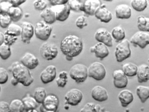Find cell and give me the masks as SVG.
<instances>
[{"label":"cell","mask_w":149,"mask_h":112,"mask_svg":"<svg viewBox=\"0 0 149 112\" xmlns=\"http://www.w3.org/2000/svg\"><path fill=\"white\" fill-rule=\"evenodd\" d=\"M4 40H5L4 34L2 32H0V44L1 45L4 43Z\"/></svg>","instance_id":"cell-48"},{"label":"cell","mask_w":149,"mask_h":112,"mask_svg":"<svg viewBox=\"0 0 149 112\" xmlns=\"http://www.w3.org/2000/svg\"><path fill=\"white\" fill-rule=\"evenodd\" d=\"M83 2L79 0H70L68 1V5L71 10L75 11H81Z\"/></svg>","instance_id":"cell-39"},{"label":"cell","mask_w":149,"mask_h":112,"mask_svg":"<svg viewBox=\"0 0 149 112\" xmlns=\"http://www.w3.org/2000/svg\"><path fill=\"white\" fill-rule=\"evenodd\" d=\"M91 95L94 100L100 102L107 101L109 97L107 90L100 85H96L92 88Z\"/></svg>","instance_id":"cell-17"},{"label":"cell","mask_w":149,"mask_h":112,"mask_svg":"<svg viewBox=\"0 0 149 112\" xmlns=\"http://www.w3.org/2000/svg\"><path fill=\"white\" fill-rule=\"evenodd\" d=\"M138 67L132 63H127L123 65L122 70L128 77H133L137 75Z\"/></svg>","instance_id":"cell-26"},{"label":"cell","mask_w":149,"mask_h":112,"mask_svg":"<svg viewBox=\"0 0 149 112\" xmlns=\"http://www.w3.org/2000/svg\"><path fill=\"white\" fill-rule=\"evenodd\" d=\"M4 37H5V40H4V43L10 46L13 44L18 39L17 37L10 35L5 33H4Z\"/></svg>","instance_id":"cell-44"},{"label":"cell","mask_w":149,"mask_h":112,"mask_svg":"<svg viewBox=\"0 0 149 112\" xmlns=\"http://www.w3.org/2000/svg\"><path fill=\"white\" fill-rule=\"evenodd\" d=\"M137 25L140 31L149 32V18L144 16L138 17Z\"/></svg>","instance_id":"cell-30"},{"label":"cell","mask_w":149,"mask_h":112,"mask_svg":"<svg viewBox=\"0 0 149 112\" xmlns=\"http://www.w3.org/2000/svg\"><path fill=\"white\" fill-rule=\"evenodd\" d=\"M41 56L47 61H52L58 53V47L54 44L46 42L41 46L40 49Z\"/></svg>","instance_id":"cell-7"},{"label":"cell","mask_w":149,"mask_h":112,"mask_svg":"<svg viewBox=\"0 0 149 112\" xmlns=\"http://www.w3.org/2000/svg\"><path fill=\"white\" fill-rule=\"evenodd\" d=\"M0 112H12L10 104L5 101L0 102Z\"/></svg>","instance_id":"cell-45"},{"label":"cell","mask_w":149,"mask_h":112,"mask_svg":"<svg viewBox=\"0 0 149 112\" xmlns=\"http://www.w3.org/2000/svg\"><path fill=\"white\" fill-rule=\"evenodd\" d=\"M94 37L99 42L104 44L108 47H111L113 45L111 34L104 28L98 29L94 35Z\"/></svg>","instance_id":"cell-11"},{"label":"cell","mask_w":149,"mask_h":112,"mask_svg":"<svg viewBox=\"0 0 149 112\" xmlns=\"http://www.w3.org/2000/svg\"><path fill=\"white\" fill-rule=\"evenodd\" d=\"M10 1L13 7H19L21 4L26 1L25 0H11Z\"/></svg>","instance_id":"cell-47"},{"label":"cell","mask_w":149,"mask_h":112,"mask_svg":"<svg viewBox=\"0 0 149 112\" xmlns=\"http://www.w3.org/2000/svg\"><path fill=\"white\" fill-rule=\"evenodd\" d=\"M40 16L47 24H52L56 20L55 13L51 8H47L43 10L41 13Z\"/></svg>","instance_id":"cell-25"},{"label":"cell","mask_w":149,"mask_h":112,"mask_svg":"<svg viewBox=\"0 0 149 112\" xmlns=\"http://www.w3.org/2000/svg\"><path fill=\"white\" fill-rule=\"evenodd\" d=\"M69 75L77 83L83 82L88 76V68L86 66L80 63L74 65L70 69Z\"/></svg>","instance_id":"cell-3"},{"label":"cell","mask_w":149,"mask_h":112,"mask_svg":"<svg viewBox=\"0 0 149 112\" xmlns=\"http://www.w3.org/2000/svg\"><path fill=\"white\" fill-rule=\"evenodd\" d=\"M57 75V69L54 66H48L41 73L40 78L43 83L47 84L52 82Z\"/></svg>","instance_id":"cell-16"},{"label":"cell","mask_w":149,"mask_h":112,"mask_svg":"<svg viewBox=\"0 0 149 112\" xmlns=\"http://www.w3.org/2000/svg\"><path fill=\"white\" fill-rule=\"evenodd\" d=\"M113 83L116 88H123L127 87L128 80L127 75L121 70H115L113 73Z\"/></svg>","instance_id":"cell-14"},{"label":"cell","mask_w":149,"mask_h":112,"mask_svg":"<svg viewBox=\"0 0 149 112\" xmlns=\"http://www.w3.org/2000/svg\"><path fill=\"white\" fill-rule=\"evenodd\" d=\"M55 13L57 20L63 22L67 20L70 13V8L68 4L53 6L51 8Z\"/></svg>","instance_id":"cell-12"},{"label":"cell","mask_w":149,"mask_h":112,"mask_svg":"<svg viewBox=\"0 0 149 112\" xmlns=\"http://www.w3.org/2000/svg\"><path fill=\"white\" fill-rule=\"evenodd\" d=\"M12 112H23L24 106L22 100L16 98L13 99L10 104Z\"/></svg>","instance_id":"cell-32"},{"label":"cell","mask_w":149,"mask_h":112,"mask_svg":"<svg viewBox=\"0 0 149 112\" xmlns=\"http://www.w3.org/2000/svg\"><path fill=\"white\" fill-rule=\"evenodd\" d=\"M61 51L69 61L79 55L83 49L81 39L75 35H69L62 40L60 45Z\"/></svg>","instance_id":"cell-1"},{"label":"cell","mask_w":149,"mask_h":112,"mask_svg":"<svg viewBox=\"0 0 149 112\" xmlns=\"http://www.w3.org/2000/svg\"><path fill=\"white\" fill-rule=\"evenodd\" d=\"M21 26L15 23H12L8 26V30L5 33L10 35L17 37L21 35Z\"/></svg>","instance_id":"cell-35"},{"label":"cell","mask_w":149,"mask_h":112,"mask_svg":"<svg viewBox=\"0 0 149 112\" xmlns=\"http://www.w3.org/2000/svg\"><path fill=\"white\" fill-rule=\"evenodd\" d=\"M11 54L10 46L5 43L3 44L0 46V56L3 60L8 59Z\"/></svg>","instance_id":"cell-37"},{"label":"cell","mask_w":149,"mask_h":112,"mask_svg":"<svg viewBox=\"0 0 149 112\" xmlns=\"http://www.w3.org/2000/svg\"><path fill=\"white\" fill-rule=\"evenodd\" d=\"M88 77L97 81H101L106 76V69L102 63L95 62L92 63L88 68Z\"/></svg>","instance_id":"cell-5"},{"label":"cell","mask_w":149,"mask_h":112,"mask_svg":"<svg viewBox=\"0 0 149 112\" xmlns=\"http://www.w3.org/2000/svg\"><path fill=\"white\" fill-rule=\"evenodd\" d=\"M131 5L135 11L142 12L148 7V1L147 0H132L131 2Z\"/></svg>","instance_id":"cell-33"},{"label":"cell","mask_w":149,"mask_h":112,"mask_svg":"<svg viewBox=\"0 0 149 112\" xmlns=\"http://www.w3.org/2000/svg\"><path fill=\"white\" fill-rule=\"evenodd\" d=\"M148 63H149V56H148Z\"/></svg>","instance_id":"cell-51"},{"label":"cell","mask_w":149,"mask_h":112,"mask_svg":"<svg viewBox=\"0 0 149 112\" xmlns=\"http://www.w3.org/2000/svg\"><path fill=\"white\" fill-rule=\"evenodd\" d=\"M115 12L118 19H128L131 16L132 9L128 4H120L116 7Z\"/></svg>","instance_id":"cell-21"},{"label":"cell","mask_w":149,"mask_h":112,"mask_svg":"<svg viewBox=\"0 0 149 112\" xmlns=\"http://www.w3.org/2000/svg\"><path fill=\"white\" fill-rule=\"evenodd\" d=\"M118 97L122 106L123 107H127L134 100L133 94L128 89H124L121 91Z\"/></svg>","instance_id":"cell-22"},{"label":"cell","mask_w":149,"mask_h":112,"mask_svg":"<svg viewBox=\"0 0 149 112\" xmlns=\"http://www.w3.org/2000/svg\"><path fill=\"white\" fill-rule=\"evenodd\" d=\"M102 4L101 1L100 0H86L83 2L81 11L87 15L93 16Z\"/></svg>","instance_id":"cell-13"},{"label":"cell","mask_w":149,"mask_h":112,"mask_svg":"<svg viewBox=\"0 0 149 112\" xmlns=\"http://www.w3.org/2000/svg\"><path fill=\"white\" fill-rule=\"evenodd\" d=\"M13 5L10 1H3L0 3V14H8L10 8Z\"/></svg>","instance_id":"cell-38"},{"label":"cell","mask_w":149,"mask_h":112,"mask_svg":"<svg viewBox=\"0 0 149 112\" xmlns=\"http://www.w3.org/2000/svg\"><path fill=\"white\" fill-rule=\"evenodd\" d=\"M100 106L94 103L88 102L84 105L80 112H100Z\"/></svg>","instance_id":"cell-34"},{"label":"cell","mask_w":149,"mask_h":112,"mask_svg":"<svg viewBox=\"0 0 149 112\" xmlns=\"http://www.w3.org/2000/svg\"><path fill=\"white\" fill-rule=\"evenodd\" d=\"M21 40L24 43L29 44L34 33L33 25L28 22H24L22 24Z\"/></svg>","instance_id":"cell-15"},{"label":"cell","mask_w":149,"mask_h":112,"mask_svg":"<svg viewBox=\"0 0 149 112\" xmlns=\"http://www.w3.org/2000/svg\"><path fill=\"white\" fill-rule=\"evenodd\" d=\"M136 94L142 103L149 98V86L139 85L136 88Z\"/></svg>","instance_id":"cell-28"},{"label":"cell","mask_w":149,"mask_h":112,"mask_svg":"<svg viewBox=\"0 0 149 112\" xmlns=\"http://www.w3.org/2000/svg\"><path fill=\"white\" fill-rule=\"evenodd\" d=\"M75 24L78 28L81 29H82L84 27L87 26L88 25V23L86 16H79L75 21Z\"/></svg>","instance_id":"cell-41"},{"label":"cell","mask_w":149,"mask_h":112,"mask_svg":"<svg viewBox=\"0 0 149 112\" xmlns=\"http://www.w3.org/2000/svg\"><path fill=\"white\" fill-rule=\"evenodd\" d=\"M130 42L143 49L149 44V32L141 31L137 32L132 35Z\"/></svg>","instance_id":"cell-10"},{"label":"cell","mask_w":149,"mask_h":112,"mask_svg":"<svg viewBox=\"0 0 149 112\" xmlns=\"http://www.w3.org/2000/svg\"><path fill=\"white\" fill-rule=\"evenodd\" d=\"M94 16L102 22L108 23L111 21L113 15L111 12L106 8L105 4H102L96 11Z\"/></svg>","instance_id":"cell-18"},{"label":"cell","mask_w":149,"mask_h":112,"mask_svg":"<svg viewBox=\"0 0 149 112\" xmlns=\"http://www.w3.org/2000/svg\"><path fill=\"white\" fill-rule=\"evenodd\" d=\"M137 76L139 83L148 82L149 80V66L145 64L140 65L138 67Z\"/></svg>","instance_id":"cell-23"},{"label":"cell","mask_w":149,"mask_h":112,"mask_svg":"<svg viewBox=\"0 0 149 112\" xmlns=\"http://www.w3.org/2000/svg\"><path fill=\"white\" fill-rule=\"evenodd\" d=\"M68 81V73L66 71H62L59 73L58 77L56 80V83L58 87L64 88Z\"/></svg>","instance_id":"cell-36"},{"label":"cell","mask_w":149,"mask_h":112,"mask_svg":"<svg viewBox=\"0 0 149 112\" xmlns=\"http://www.w3.org/2000/svg\"><path fill=\"white\" fill-rule=\"evenodd\" d=\"M22 100L24 106V111L23 112H32L33 110L36 109L39 104L34 97L30 94L24 97Z\"/></svg>","instance_id":"cell-24"},{"label":"cell","mask_w":149,"mask_h":112,"mask_svg":"<svg viewBox=\"0 0 149 112\" xmlns=\"http://www.w3.org/2000/svg\"><path fill=\"white\" fill-rule=\"evenodd\" d=\"M59 104L58 97L54 94L47 95L40 106L42 112H56Z\"/></svg>","instance_id":"cell-8"},{"label":"cell","mask_w":149,"mask_h":112,"mask_svg":"<svg viewBox=\"0 0 149 112\" xmlns=\"http://www.w3.org/2000/svg\"><path fill=\"white\" fill-rule=\"evenodd\" d=\"M35 100L39 104H42L43 101L47 96L46 90L43 87H37L35 89L33 94Z\"/></svg>","instance_id":"cell-31"},{"label":"cell","mask_w":149,"mask_h":112,"mask_svg":"<svg viewBox=\"0 0 149 112\" xmlns=\"http://www.w3.org/2000/svg\"><path fill=\"white\" fill-rule=\"evenodd\" d=\"M12 20L8 14H0V25L3 28H6L10 24Z\"/></svg>","instance_id":"cell-40"},{"label":"cell","mask_w":149,"mask_h":112,"mask_svg":"<svg viewBox=\"0 0 149 112\" xmlns=\"http://www.w3.org/2000/svg\"><path fill=\"white\" fill-rule=\"evenodd\" d=\"M109 112V111H106V112Z\"/></svg>","instance_id":"cell-52"},{"label":"cell","mask_w":149,"mask_h":112,"mask_svg":"<svg viewBox=\"0 0 149 112\" xmlns=\"http://www.w3.org/2000/svg\"><path fill=\"white\" fill-rule=\"evenodd\" d=\"M8 15L10 17L12 21L16 22L21 19L23 16L22 10L19 7H12L8 13Z\"/></svg>","instance_id":"cell-29"},{"label":"cell","mask_w":149,"mask_h":112,"mask_svg":"<svg viewBox=\"0 0 149 112\" xmlns=\"http://www.w3.org/2000/svg\"><path fill=\"white\" fill-rule=\"evenodd\" d=\"M8 78L9 75L7 70L3 67H1L0 68V84H3L7 82Z\"/></svg>","instance_id":"cell-43"},{"label":"cell","mask_w":149,"mask_h":112,"mask_svg":"<svg viewBox=\"0 0 149 112\" xmlns=\"http://www.w3.org/2000/svg\"><path fill=\"white\" fill-rule=\"evenodd\" d=\"M33 5L36 10L42 11L46 9L47 6V3L42 0H37L34 1Z\"/></svg>","instance_id":"cell-42"},{"label":"cell","mask_w":149,"mask_h":112,"mask_svg":"<svg viewBox=\"0 0 149 112\" xmlns=\"http://www.w3.org/2000/svg\"><path fill=\"white\" fill-rule=\"evenodd\" d=\"M90 51L91 53H94L95 56L97 58H100L101 60H102L109 54L108 47L106 45L99 42L93 47L90 48Z\"/></svg>","instance_id":"cell-20"},{"label":"cell","mask_w":149,"mask_h":112,"mask_svg":"<svg viewBox=\"0 0 149 112\" xmlns=\"http://www.w3.org/2000/svg\"><path fill=\"white\" fill-rule=\"evenodd\" d=\"M83 97V93L81 90L77 88L70 89L65 94V104L72 106L78 105L82 101Z\"/></svg>","instance_id":"cell-9"},{"label":"cell","mask_w":149,"mask_h":112,"mask_svg":"<svg viewBox=\"0 0 149 112\" xmlns=\"http://www.w3.org/2000/svg\"><path fill=\"white\" fill-rule=\"evenodd\" d=\"M11 71L13 76L15 78L19 83L25 86L31 85L34 81L29 70L19 61L14 62L12 63Z\"/></svg>","instance_id":"cell-2"},{"label":"cell","mask_w":149,"mask_h":112,"mask_svg":"<svg viewBox=\"0 0 149 112\" xmlns=\"http://www.w3.org/2000/svg\"><path fill=\"white\" fill-rule=\"evenodd\" d=\"M21 63L29 70H33L39 64V60L34 54L27 52L22 57Z\"/></svg>","instance_id":"cell-19"},{"label":"cell","mask_w":149,"mask_h":112,"mask_svg":"<svg viewBox=\"0 0 149 112\" xmlns=\"http://www.w3.org/2000/svg\"><path fill=\"white\" fill-rule=\"evenodd\" d=\"M111 35L117 42H120L126 37V32L123 27L117 26L114 27L111 31Z\"/></svg>","instance_id":"cell-27"},{"label":"cell","mask_w":149,"mask_h":112,"mask_svg":"<svg viewBox=\"0 0 149 112\" xmlns=\"http://www.w3.org/2000/svg\"><path fill=\"white\" fill-rule=\"evenodd\" d=\"M49 1L52 6L63 5L67 4L68 2V0H49Z\"/></svg>","instance_id":"cell-46"},{"label":"cell","mask_w":149,"mask_h":112,"mask_svg":"<svg viewBox=\"0 0 149 112\" xmlns=\"http://www.w3.org/2000/svg\"><path fill=\"white\" fill-rule=\"evenodd\" d=\"M52 30V27L44 21L37 23L34 28V33L37 38L44 41L49 39Z\"/></svg>","instance_id":"cell-6"},{"label":"cell","mask_w":149,"mask_h":112,"mask_svg":"<svg viewBox=\"0 0 149 112\" xmlns=\"http://www.w3.org/2000/svg\"><path fill=\"white\" fill-rule=\"evenodd\" d=\"M19 83V82H18L17 80H16L15 78H14L13 76L12 77L11 79V83L12 84V85H14V86H15V85H17Z\"/></svg>","instance_id":"cell-49"},{"label":"cell","mask_w":149,"mask_h":112,"mask_svg":"<svg viewBox=\"0 0 149 112\" xmlns=\"http://www.w3.org/2000/svg\"><path fill=\"white\" fill-rule=\"evenodd\" d=\"M115 56L118 62H122L131 55L130 42L127 39L118 44L115 48Z\"/></svg>","instance_id":"cell-4"},{"label":"cell","mask_w":149,"mask_h":112,"mask_svg":"<svg viewBox=\"0 0 149 112\" xmlns=\"http://www.w3.org/2000/svg\"><path fill=\"white\" fill-rule=\"evenodd\" d=\"M32 112H39L38 111H37L36 109H34V110H33L32 111Z\"/></svg>","instance_id":"cell-50"}]
</instances>
